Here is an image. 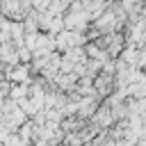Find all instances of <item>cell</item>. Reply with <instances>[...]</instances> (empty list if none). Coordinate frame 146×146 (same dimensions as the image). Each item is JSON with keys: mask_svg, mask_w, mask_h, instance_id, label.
<instances>
[{"mask_svg": "<svg viewBox=\"0 0 146 146\" xmlns=\"http://www.w3.org/2000/svg\"><path fill=\"white\" fill-rule=\"evenodd\" d=\"M5 98H7V96H5L2 91H0V107H2V103H5Z\"/></svg>", "mask_w": 146, "mask_h": 146, "instance_id": "cell-5", "label": "cell"}, {"mask_svg": "<svg viewBox=\"0 0 146 146\" xmlns=\"http://www.w3.org/2000/svg\"><path fill=\"white\" fill-rule=\"evenodd\" d=\"M5 80H7V75H5V64L0 62V84H2Z\"/></svg>", "mask_w": 146, "mask_h": 146, "instance_id": "cell-4", "label": "cell"}, {"mask_svg": "<svg viewBox=\"0 0 146 146\" xmlns=\"http://www.w3.org/2000/svg\"><path fill=\"white\" fill-rule=\"evenodd\" d=\"M91 121H94L98 128H103V130H105V128H110L116 119H114V114H112V107L105 103V105H98V110H96V114L91 116Z\"/></svg>", "mask_w": 146, "mask_h": 146, "instance_id": "cell-3", "label": "cell"}, {"mask_svg": "<svg viewBox=\"0 0 146 146\" xmlns=\"http://www.w3.org/2000/svg\"><path fill=\"white\" fill-rule=\"evenodd\" d=\"M30 73H32L30 64H23V62L16 64V66H5V75H7L9 82H30L32 80Z\"/></svg>", "mask_w": 146, "mask_h": 146, "instance_id": "cell-1", "label": "cell"}, {"mask_svg": "<svg viewBox=\"0 0 146 146\" xmlns=\"http://www.w3.org/2000/svg\"><path fill=\"white\" fill-rule=\"evenodd\" d=\"M0 62L5 66H16L21 64V55H18V46L14 41H5L0 43Z\"/></svg>", "mask_w": 146, "mask_h": 146, "instance_id": "cell-2", "label": "cell"}]
</instances>
